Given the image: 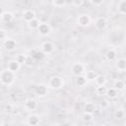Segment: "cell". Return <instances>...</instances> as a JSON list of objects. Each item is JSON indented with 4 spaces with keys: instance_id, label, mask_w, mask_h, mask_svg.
<instances>
[{
    "instance_id": "6da1fadb",
    "label": "cell",
    "mask_w": 126,
    "mask_h": 126,
    "mask_svg": "<svg viewBox=\"0 0 126 126\" xmlns=\"http://www.w3.org/2000/svg\"><path fill=\"white\" fill-rule=\"evenodd\" d=\"M16 80V74L11 72L10 70L3 69L0 73V82L3 86H11L14 84Z\"/></svg>"
},
{
    "instance_id": "7a4b0ae2",
    "label": "cell",
    "mask_w": 126,
    "mask_h": 126,
    "mask_svg": "<svg viewBox=\"0 0 126 126\" xmlns=\"http://www.w3.org/2000/svg\"><path fill=\"white\" fill-rule=\"evenodd\" d=\"M65 85V81L64 79L61 77V76H58V75H53L49 78L48 80V88L51 89V90H54V91H58V90H61Z\"/></svg>"
},
{
    "instance_id": "3957f363",
    "label": "cell",
    "mask_w": 126,
    "mask_h": 126,
    "mask_svg": "<svg viewBox=\"0 0 126 126\" xmlns=\"http://www.w3.org/2000/svg\"><path fill=\"white\" fill-rule=\"evenodd\" d=\"M76 23L78 26L82 27V28H87L91 25L92 23V18L89 14L86 13H82L80 15H78L77 19H76Z\"/></svg>"
},
{
    "instance_id": "277c9868",
    "label": "cell",
    "mask_w": 126,
    "mask_h": 126,
    "mask_svg": "<svg viewBox=\"0 0 126 126\" xmlns=\"http://www.w3.org/2000/svg\"><path fill=\"white\" fill-rule=\"evenodd\" d=\"M70 70H71L72 74L75 77H78V76H81V75H85V73H86V67L82 62H74L71 65Z\"/></svg>"
},
{
    "instance_id": "5b68a950",
    "label": "cell",
    "mask_w": 126,
    "mask_h": 126,
    "mask_svg": "<svg viewBox=\"0 0 126 126\" xmlns=\"http://www.w3.org/2000/svg\"><path fill=\"white\" fill-rule=\"evenodd\" d=\"M36 31L40 36H48L51 33L52 29H51V26L47 22H41Z\"/></svg>"
},
{
    "instance_id": "8992f818",
    "label": "cell",
    "mask_w": 126,
    "mask_h": 126,
    "mask_svg": "<svg viewBox=\"0 0 126 126\" xmlns=\"http://www.w3.org/2000/svg\"><path fill=\"white\" fill-rule=\"evenodd\" d=\"M107 25H108V21H107V18L104 16H99V17L95 18V20H94V27L97 31L105 30Z\"/></svg>"
},
{
    "instance_id": "52a82bcc",
    "label": "cell",
    "mask_w": 126,
    "mask_h": 126,
    "mask_svg": "<svg viewBox=\"0 0 126 126\" xmlns=\"http://www.w3.org/2000/svg\"><path fill=\"white\" fill-rule=\"evenodd\" d=\"M24 108L26 109V111L32 112L33 110H35L37 108V101L35 98L33 97H29L24 101Z\"/></svg>"
},
{
    "instance_id": "ba28073f",
    "label": "cell",
    "mask_w": 126,
    "mask_h": 126,
    "mask_svg": "<svg viewBox=\"0 0 126 126\" xmlns=\"http://www.w3.org/2000/svg\"><path fill=\"white\" fill-rule=\"evenodd\" d=\"M39 48L43 52L44 55H49V54H52L54 52V44L51 41H49V40L43 41L40 44V47Z\"/></svg>"
},
{
    "instance_id": "9c48e42d",
    "label": "cell",
    "mask_w": 126,
    "mask_h": 126,
    "mask_svg": "<svg viewBox=\"0 0 126 126\" xmlns=\"http://www.w3.org/2000/svg\"><path fill=\"white\" fill-rule=\"evenodd\" d=\"M22 18L28 24V23H30L31 21H32L33 19L36 18V14H35L34 10H32V9H25L22 13Z\"/></svg>"
},
{
    "instance_id": "30bf717a",
    "label": "cell",
    "mask_w": 126,
    "mask_h": 126,
    "mask_svg": "<svg viewBox=\"0 0 126 126\" xmlns=\"http://www.w3.org/2000/svg\"><path fill=\"white\" fill-rule=\"evenodd\" d=\"M0 20L2 23L9 24L14 20V14L10 11H5L1 9V14H0Z\"/></svg>"
},
{
    "instance_id": "8fae6325",
    "label": "cell",
    "mask_w": 126,
    "mask_h": 126,
    "mask_svg": "<svg viewBox=\"0 0 126 126\" xmlns=\"http://www.w3.org/2000/svg\"><path fill=\"white\" fill-rule=\"evenodd\" d=\"M39 123H40V117L35 113H32L27 117V124L29 126H38Z\"/></svg>"
},
{
    "instance_id": "7c38bea8",
    "label": "cell",
    "mask_w": 126,
    "mask_h": 126,
    "mask_svg": "<svg viewBox=\"0 0 126 126\" xmlns=\"http://www.w3.org/2000/svg\"><path fill=\"white\" fill-rule=\"evenodd\" d=\"M34 93L37 96L39 97H42V96H45L48 93V86L46 85H43V84H39L35 87L34 89Z\"/></svg>"
},
{
    "instance_id": "4fadbf2b",
    "label": "cell",
    "mask_w": 126,
    "mask_h": 126,
    "mask_svg": "<svg viewBox=\"0 0 126 126\" xmlns=\"http://www.w3.org/2000/svg\"><path fill=\"white\" fill-rule=\"evenodd\" d=\"M2 43H3L4 49L7 50V51H14L16 49V47H17V41L15 39H13V38H10V37L8 39H6Z\"/></svg>"
},
{
    "instance_id": "5bb4252c",
    "label": "cell",
    "mask_w": 126,
    "mask_h": 126,
    "mask_svg": "<svg viewBox=\"0 0 126 126\" xmlns=\"http://www.w3.org/2000/svg\"><path fill=\"white\" fill-rule=\"evenodd\" d=\"M21 64L18 62V61H16L15 59H12V60H9L8 62H7V69L8 70H10L11 72H13V73H17V72H19L20 71V69H21Z\"/></svg>"
},
{
    "instance_id": "9a60e30c",
    "label": "cell",
    "mask_w": 126,
    "mask_h": 126,
    "mask_svg": "<svg viewBox=\"0 0 126 126\" xmlns=\"http://www.w3.org/2000/svg\"><path fill=\"white\" fill-rule=\"evenodd\" d=\"M104 56H105V58H106L107 61L112 62V61L116 60V58H117V51L115 49H113V48H109L105 52Z\"/></svg>"
},
{
    "instance_id": "2e32d148",
    "label": "cell",
    "mask_w": 126,
    "mask_h": 126,
    "mask_svg": "<svg viewBox=\"0 0 126 126\" xmlns=\"http://www.w3.org/2000/svg\"><path fill=\"white\" fill-rule=\"evenodd\" d=\"M35 61H38V60H41L45 55L43 54V52L40 50V48H34L32 50L31 54H30Z\"/></svg>"
},
{
    "instance_id": "e0dca14e",
    "label": "cell",
    "mask_w": 126,
    "mask_h": 126,
    "mask_svg": "<svg viewBox=\"0 0 126 126\" xmlns=\"http://www.w3.org/2000/svg\"><path fill=\"white\" fill-rule=\"evenodd\" d=\"M95 111V104L93 101H86L84 104V112L94 114Z\"/></svg>"
},
{
    "instance_id": "ac0fdd59",
    "label": "cell",
    "mask_w": 126,
    "mask_h": 126,
    "mask_svg": "<svg viewBox=\"0 0 126 126\" xmlns=\"http://www.w3.org/2000/svg\"><path fill=\"white\" fill-rule=\"evenodd\" d=\"M115 67L119 72L126 71V58H118L115 63Z\"/></svg>"
},
{
    "instance_id": "d6986e66",
    "label": "cell",
    "mask_w": 126,
    "mask_h": 126,
    "mask_svg": "<svg viewBox=\"0 0 126 126\" xmlns=\"http://www.w3.org/2000/svg\"><path fill=\"white\" fill-rule=\"evenodd\" d=\"M116 10L120 15H126V0H120L116 4Z\"/></svg>"
},
{
    "instance_id": "ffe728a7",
    "label": "cell",
    "mask_w": 126,
    "mask_h": 126,
    "mask_svg": "<svg viewBox=\"0 0 126 126\" xmlns=\"http://www.w3.org/2000/svg\"><path fill=\"white\" fill-rule=\"evenodd\" d=\"M113 88L116 89L118 92L123 91V90L126 88V83H125V81L122 80V79H116V80L114 81V83H113Z\"/></svg>"
},
{
    "instance_id": "44dd1931",
    "label": "cell",
    "mask_w": 126,
    "mask_h": 126,
    "mask_svg": "<svg viewBox=\"0 0 126 126\" xmlns=\"http://www.w3.org/2000/svg\"><path fill=\"white\" fill-rule=\"evenodd\" d=\"M105 95H106L107 98L113 99V98L117 97V95H118V91H117L116 89H114L113 87H111V88H106Z\"/></svg>"
},
{
    "instance_id": "7402d4cb",
    "label": "cell",
    "mask_w": 126,
    "mask_h": 126,
    "mask_svg": "<svg viewBox=\"0 0 126 126\" xmlns=\"http://www.w3.org/2000/svg\"><path fill=\"white\" fill-rule=\"evenodd\" d=\"M106 82H107V80H106V77L104 75H97L96 79L94 80L96 87H105Z\"/></svg>"
},
{
    "instance_id": "603a6c76",
    "label": "cell",
    "mask_w": 126,
    "mask_h": 126,
    "mask_svg": "<svg viewBox=\"0 0 126 126\" xmlns=\"http://www.w3.org/2000/svg\"><path fill=\"white\" fill-rule=\"evenodd\" d=\"M75 83H76V85H77L78 87H81V88H82V87H85V86L87 85L88 80H87V78H86L85 75H81V76L76 77Z\"/></svg>"
},
{
    "instance_id": "cb8c5ba5",
    "label": "cell",
    "mask_w": 126,
    "mask_h": 126,
    "mask_svg": "<svg viewBox=\"0 0 126 126\" xmlns=\"http://www.w3.org/2000/svg\"><path fill=\"white\" fill-rule=\"evenodd\" d=\"M40 23H41V22H40L37 18H35V19H33L32 21H31L30 23H28V28H29L30 30H32V31L37 30L38 27H39V25H40Z\"/></svg>"
},
{
    "instance_id": "d4e9b609",
    "label": "cell",
    "mask_w": 126,
    "mask_h": 126,
    "mask_svg": "<svg viewBox=\"0 0 126 126\" xmlns=\"http://www.w3.org/2000/svg\"><path fill=\"white\" fill-rule=\"evenodd\" d=\"M97 75L98 74L94 70H89V71H86V73H85V76L88 81H94L96 79Z\"/></svg>"
},
{
    "instance_id": "484cf974",
    "label": "cell",
    "mask_w": 126,
    "mask_h": 126,
    "mask_svg": "<svg viewBox=\"0 0 126 126\" xmlns=\"http://www.w3.org/2000/svg\"><path fill=\"white\" fill-rule=\"evenodd\" d=\"M68 3L66 1H64V0H53V1H51V5L53 7H55V8H63Z\"/></svg>"
},
{
    "instance_id": "4316f807",
    "label": "cell",
    "mask_w": 126,
    "mask_h": 126,
    "mask_svg": "<svg viewBox=\"0 0 126 126\" xmlns=\"http://www.w3.org/2000/svg\"><path fill=\"white\" fill-rule=\"evenodd\" d=\"M82 120L86 123H90L94 120V114H91V113H87V112H83L82 114Z\"/></svg>"
},
{
    "instance_id": "83f0119b",
    "label": "cell",
    "mask_w": 126,
    "mask_h": 126,
    "mask_svg": "<svg viewBox=\"0 0 126 126\" xmlns=\"http://www.w3.org/2000/svg\"><path fill=\"white\" fill-rule=\"evenodd\" d=\"M114 117H115L116 119H123V118L126 117V112H125L122 108H119V109L115 110V112H114Z\"/></svg>"
},
{
    "instance_id": "f1b7e54d",
    "label": "cell",
    "mask_w": 126,
    "mask_h": 126,
    "mask_svg": "<svg viewBox=\"0 0 126 126\" xmlns=\"http://www.w3.org/2000/svg\"><path fill=\"white\" fill-rule=\"evenodd\" d=\"M26 59H27V54H22V53L17 54L16 57H15V60L18 61L21 65H25V63H26Z\"/></svg>"
},
{
    "instance_id": "f546056e",
    "label": "cell",
    "mask_w": 126,
    "mask_h": 126,
    "mask_svg": "<svg viewBox=\"0 0 126 126\" xmlns=\"http://www.w3.org/2000/svg\"><path fill=\"white\" fill-rule=\"evenodd\" d=\"M35 63V60L31 56V55H27V59H26V63H25V66L27 67H32Z\"/></svg>"
},
{
    "instance_id": "4dcf8cb0",
    "label": "cell",
    "mask_w": 126,
    "mask_h": 126,
    "mask_svg": "<svg viewBox=\"0 0 126 126\" xmlns=\"http://www.w3.org/2000/svg\"><path fill=\"white\" fill-rule=\"evenodd\" d=\"M9 37H8V33H7V32H6V30L4 29V28H1L0 29V39H1V41L2 42H4L6 39H8Z\"/></svg>"
},
{
    "instance_id": "1f68e13d",
    "label": "cell",
    "mask_w": 126,
    "mask_h": 126,
    "mask_svg": "<svg viewBox=\"0 0 126 126\" xmlns=\"http://www.w3.org/2000/svg\"><path fill=\"white\" fill-rule=\"evenodd\" d=\"M70 4L75 8H79V7H81L85 4V1H83V0H73L72 2H70Z\"/></svg>"
},
{
    "instance_id": "d6a6232c",
    "label": "cell",
    "mask_w": 126,
    "mask_h": 126,
    "mask_svg": "<svg viewBox=\"0 0 126 126\" xmlns=\"http://www.w3.org/2000/svg\"><path fill=\"white\" fill-rule=\"evenodd\" d=\"M105 92H106V88L105 87H96L95 88V93L98 95L105 94Z\"/></svg>"
},
{
    "instance_id": "836d02e7",
    "label": "cell",
    "mask_w": 126,
    "mask_h": 126,
    "mask_svg": "<svg viewBox=\"0 0 126 126\" xmlns=\"http://www.w3.org/2000/svg\"><path fill=\"white\" fill-rule=\"evenodd\" d=\"M103 3H104L103 0H100V1H90V4H92V5L94 6V7H99V6H101Z\"/></svg>"
},
{
    "instance_id": "e575fe53",
    "label": "cell",
    "mask_w": 126,
    "mask_h": 126,
    "mask_svg": "<svg viewBox=\"0 0 126 126\" xmlns=\"http://www.w3.org/2000/svg\"><path fill=\"white\" fill-rule=\"evenodd\" d=\"M108 102H107V99H102L101 101H100V106L102 107V108H106L107 106H108Z\"/></svg>"
},
{
    "instance_id": "d590c367",
    "label": "cell",
    "mask_w": 126,
    "mask_h": 126,
    "mask_svg": "<svg viewBox=\"0 0 126 126\" xmlns=\"http://www.w3.org/2000/svg\"><path fill=\"white\" fill-rule=\"evenodd\" d=\"M122 109L126 112V99L124 100V102H123V104H122Z\"/></svg>"
},
{
    "instance_id": "8d00e7d4",
    "label": "cell",
    "mask_w": 126,
    "mask_h": 126,
    "mask_svg": "<svg viewBox=\"0 0 126 126\" xmlns=\"http://www.w3.org/2000/svg\"><path fill=\"white\" fill-rule=\"evenodd\" d=\"M6 109H8V111H11V109H12V105H11V104L6 105Z\"/></svg>"
},
{
    "instance_id": "74e56055",
    "label": "cell",
    "mask_w": 126,
    "mask_h": 126,
    "mask_svg": "<svg viewBox=\"0 0 126 126\" xmlns=\"http://www.w3.org/2000/svg\"><path fill=\"white\" fill-rule=\"evenodd\" d=\"M98 126H107V125H105V124H101V125H98Z\"/></svg>"
},
{
    "instance_id": "f35d334b",
    "label": "cell",
    "mask_w": 126,
    "mask_h": 126,
    "mask_svg": "<svg viewBox=\"0 0 126 126\" xmlns=\"http://www.w3.org/2000/svg\"><path fill=\"white\" fill-rule=\"evenodd\" d=\"M61 126H68V125H61Z\"/></svg>"
},
{
    "instance_id": "ab89813d",
    "label": "cell",
    "mask_w": 126,
    "mask_h": 126,
    "mask_svg": "<svg viewBox=\"0 0 126 126\" xmlns=\"http://www.w3.org/2000/svg\"><path fill=\"white\" fill-rule=\"evenodd\" d=\"M125 125H126V118H125Z\"/></svg>"
}]
</instances>
